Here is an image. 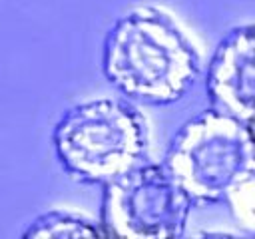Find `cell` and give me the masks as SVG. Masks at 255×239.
<instances>
[{"instance_id":"1","label":"cell","mask_w":255,"mask_h":239,"mask_svg":"<svg viewBox=\"0 0 255 239\" xmlns=\"http://www.w3.org/2000/svg\"><path fill=\"white\" fill-rule=\"evenodd\" d=\"M201 70V60L175 20L155 6L124 14L106 36L102 72L133 102L167 106L181 100Z\"/></svg>"},{"instance_id":"2","label":"cell","mask_w":255,"mask_h":239,"mask_svg":"<svg viewBox=\"0 0 255 239\" xmlns=\"http://www.w3.org/2000/svg\"><path fill=\"white\" fill-rule=\"evenodd\" d=\"M52 141L74 179L106 185L145 161L147 125L131 104L98 98L72 106L56 123Z\"/></svg>"},{"instance_id":"3","label":"cell","mask_w":255,"mask_h":239,"mask_svg":"<svg viewBox=\"0 0 255 239\" xmlns=\"http://www.w3.org/2000/svg\"><path fill=\"white\" fill-rule=\"evenodd\" d=\"M163 163L191 203H217L241 173L255 169L251 123L209 108L177 131Z\"/></svg>"},{"instance_id":"4","label":"cell","mask_w":255,"mask_h":239,"mask_svg":"<svg viewBox=\"0 0 255 239\" xmlns=\"http://www.w3.org/2000/svg\"><path fill=\"white\" fill-rule=\"evenodd\" d=\"M191 205L165 163L141 161L104 185L100 223L108 237L175 239L185 231Z\"/></svg>"},{"instance_id":"5","label":"cell","mask_w":255,"mask_h":239,"mask_svg":"<svg viewBox=\"0 0 255 239\" xmlns=\"http://www.w3.org/2000/svg\"><path fill=\"white\" fill-rule=\"evenodd\" d=\"M205 86L211 108L253 123L255 36L251 24L233 28L219 42L207 66Z\"/></svg>"},{"instance_id":"6","label":"cell","mask_w":255,"mask_h":239,"mask_svg":"<svg viewBox=\"0 0 255 239\" xmlns=\"http://www.w3.org/2000/svg\"><path fill=\"white\" fill-rule=\"evenodd\" d=\"M22 237H108L102 223L92 221L84 213L64 211V209H50L36 215L22 231Z\"/></svg>"},{"instance_id":"7","label":"cell","mask_w":255,"mask_h":239,"mask_svg":"<svg viewBox=\"0 0 255 239\" xmlns=\"http://www.w3.org/2000/svg\"><path fill=\"white\" fill-rule=\"evenodd\" d=\"M223 199L227 201L237 223L253 233L255 229V169L241 173L225 191Z\"/></svg>"}]
</instances>
